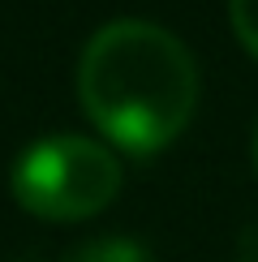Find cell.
<instances>
[{
  "mask_svg": "<svg viewBox=\"0 0 258 262\" xmlns=\"http://www.w3.org/2000/svg\"><path fill=\"white\" fill-rule=\"evenodd\" d=\"M78 95L103 138L129 155H155L193 121L198 64L172 30L121 17L95 30L86 43Z\"/></svg>",
  "mask_w": 258,
  "mask_h": 262,
  "instance_id": "cell-1",
  "label": "cell"
},
{
  "mask_svg": "<svg viewBox=\"0 0 258 262\" xmlns=\"http://www.w3.org/2000/svg\"><path fill=\"white\" fill-rule=\"evenodd\" d=\"M254 168H258V125H254Z\"/></svg>",
  "mask_w": 258,
  "mask_h": 262,
  "instance_id": "cell-5",
  "label": "cell"
},
{
  "mask_svg": "<svg viewBox=\"0 0 258 262\" xmlns=\"http://www.w3.org/2000/svg\"><path fill=\"white\" fill-rule=\"evenodd\" d=\"M228 17L236 39L245 43V52L258 60V0H228Z\"/></svg>",
  "mask_w": 258,
  "mask_h": 262,
  "instance_id": "cell-4",
  "label": "cell"
},
{
  "mask_svg": "<svg viewBox=\"0 0 258 262\" xmlns=\"http://www.w3.org/2000/svg\"><path fill=\"white\" fill-rule=\"evenodd\" d=\"M121 193V163L107 146L82 134L35 142L13 168V198L39 220H91Z\"/></svg>",
  "mask_w": 258,
  "mask_h": 262,
  "instance_id": "cell-2",
  "label": "cell"
},
{
  "mask_svg": "<svg viewBox=\"0 0 258 262\" xmlns=\"http://www.w3.org/2000/svg\"><path fill=\"white\" fill-rule=\"evenodd\" d=\"M64 262H150V254L129 236H99V241L78 245Z\"/></svg>",
  "mask_w": 258,
  "mask_h": 262,
  "instance_id": "cell-3",
  "label": "cell"
}]
</instances>
